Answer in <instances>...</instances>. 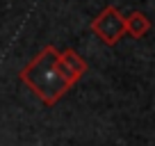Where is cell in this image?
Returning <instances> with one entry per match:
<instances>
[{"mask_svg":"<svg viewBox=\"0 0 155 146\" xmlns=\"http://www.w3.org/2000/svg\"><path fill=\"white\" fill-rule=\"evenodd\" d=\"M123 28H126V21L119 16V12H116L114 7H107V9L98 16V21L94 23V30H96L105 41H110V44L121 37Z\"/></svg>","mask_w":155,"mask_h":146,"instance_id":"obj_1","label":"cell"},{"mask_svg":"<svg viewBox=\"0 0 155 146\" xmlns=\"http://www.w3.org/2000/svg\"><path fill=\"white\" fill-rule=\"evenodd\" d=\"M126 23H128V28H130L135 34H141L146 28H148V21H146L141 14H132V16H130V21H126Z\"/></svg>","mask_w":155,"mask_h":146,"instance_id":"obj_2","label":"cell"}]
</instances>
